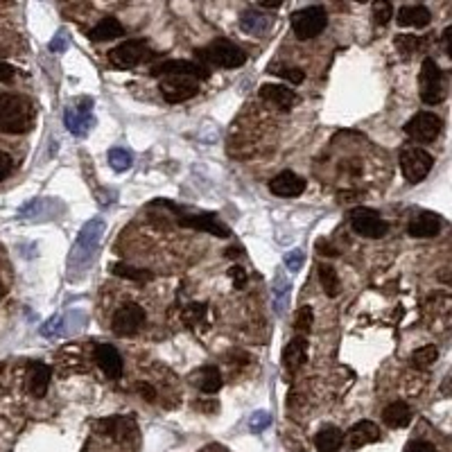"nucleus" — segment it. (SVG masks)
Here are the masks:
<instances>
[{"label":"nucleus","instance_id":"f257e3e1","mask_svg":"<svg viewBox=\"0 0 452 452\" xmlns=\"http://www.w3.org/2000/svg\"><path fill=\"white\" fill-rule=\"evenodd\" d=\"M34 107L16 93H0V132L25 134L34 127Z\"/></svg>","mask_w":452,"mask_h":452},{"label":"nucleus","instance_id":"f03ea898","mask_svg":"<svg viewBox=\"0 0 452 452\" xmlns=\"http://www.w3.org/2000/svg\"><path fill=\"white\" fill-rule=\"evenodd\" d=\"M104 233V222L102 217H93L90 222L84 224V228L79 231V235L75 240V247L70 251V269L82 271L90 260H93L95 251L100 247V238Z\"/></svg>","mask_w":452,"mask_h":452},{"label":"nucleus","instance_id":"7ed1b4c3","mask_svg":"<svg viewBox=\"0 0 452 452\" xmlns=\"http://www.w3.org/2000/svg\"><path fill=\"white\" fill-rule=\"evenodd\" d=\"M195 57L204 66H217V68H240L247 64V53L240 46L226 41V39H215L202 50H195Z\"/></svg>","mask_w":452,"mask_h":452},{"label":"nucleus","instance_id":"20e7f679","mask_svg":"<svg viewBox=\"0 0 452 452\" xmlns=\"http://www.w3.org/2000/svg\"><path fill=\"white\" fill-rule=\"evenodd\" d=\"M328 25V14L321 5L299 9L292 14V29L299 41H310V39L319 36Z\"/></svg>","mask_w":452,"mask_h":452},{"label":"nucleus","instance_id":"39448f33","mask_svg":"<svg viewBox=\"0 0 452 452\" xmlns=\"http://www.w3.org/2000/svg\"><path fill=\"white\" fill-rule=\"evenodd\" d=\"M420 100L425 104H439L446 95L444 88V73H441L439 64L434 59H423V66H420Z\"/></svg>","mask_w":452,"mask_h":452},{"label":"nucleus","instance_id":"423d86ee","mask_svg":"<svg viewBox=\"0 0 452 452\" xmlns=\"http://www.w3.org/2000/svg\"><path fill=\"white\" fill-rule=\"evenodd\" d=\"M158 90H160V95H163L165 102L179 104V102H186V100L195 97L199 93V79L186 77V75H165V77H160Z\"/></svg>","mask_w":452,"mask_h":452},{"label":"nucleus","instance_id":"0eeeda50","mask_svg":"<svg viewBox=\"0 0 452 452\" xmlns=\"http://www.w3.org/2000/svg\"><path fill=\"white\" fill-rule=\"evenodd\" d=\"M348 219H350V226H353V231L362 238L378 240V238L387 235V231H389V224L385 222V219L380 217L374 208H367V206L353 208V210H350Z\"/></svg>","mask_w":452,"mask_h":452},{"label":"nucleus","instance_id":"6e6552de","mask_svg":"<svg viewBox=\"0 0 452 452\" xmlns=\"http://www.w3.org/2000/svg\"><path fill=\"white\" fill-rule=\"evenodd\" d=\"M432 165H434V156L425 152V149L407 147V149H403V154H400V170H403V174L409 184L423 181L430 174Z\"/></svg>","mask_w":452,"mask_h":452},{"label":"nucleus","instance_id":"1a4fd4ad","mask_svg":"<svg viewBox=\"0 0 452 452\" xmlns=\"http://www.w3.org/2000/svg\"><path fill=\"white\" fill-rule=\"evenodd\" d=\"M147 57H152V50H149L145 39H129L109 53V62L118 68H134L143 64Z\"/></svg>","mask_w":452,"mask_h":452},{"label":"nucleus","instance_id":"9d476101","mask_svg":"<svg viewBox=\"0 0 452 452\" xmlns=\"http://www.w3.org/2000/svg\"><path fill=\"white\" fill-rule=\"evenodd\" d=\"M441 132H444V120L430 111L416 114L414 118H409L405 125V134L411 140H416V143H432V140L439 138Z\"/></svg>","mask_w":452,"mask_h":452},{"label":"nucleus","instance_id":"9b49d317","mask_svg":"<svg viewBox=\"0 0 452 452\" xmlns=\"http://www.w3.org/2000/svg\"><path fill=\"white\" fill-rule=\"evenodd\" d=\"M143 324H145V310L138 303H125L114 313L111 330L118 337H132L143 328Z\"/></svg>","mask_w":452,"mask_h":452},{"label":"nucleus","instance_id":"f8f14e48","mask_svg":"<svg viewBox=\"0 0 452 452\" xmlns=\"http://www.w3.org/2000/svg\"><path fill=\"white\" fill-rule=\"evenodd\" d=\"M149 73L158 79L165 75H186V77H195V79H208L210 68L199 62H188V59H167V62L156 64Z\"/></svg>","mask_w":452,"mask_h":452},{"label":"nucleus","instance_id":"ddd939ff","mask_svg":"<svg viewBox=\"0 0 452 452\" xmlns=\"http://www.w3.org/2000/svg\"><path fill=\"white\" fill-rule=\"evenodd\" d=\"M179 224L195 228V231H206L210 235L217 238H228L231 231L224 222H219V217L213 213H199V215H179Z\"/></svg>","mask_w":452,"mask_h":452},{"label":"nucleus","instance_id":"4468645a","mask_svg":"<svg viewBox=\"0 0 452 452\" xmlns=\"http://www.w3.org/2000/svg\"><path fill=\"white\" fill-rule=\"evenodd\" d=\"M269 190H271V195H276V197L292 199V197H299L306 190V181L287 170V172H280L269 181Z\"/></svg>","mask_w":452,"mask_h":452},{"label":"nucleus","instance_id":"2eb2a0df","mask_svg":"<svg viewBox=\"0 0 452 452\" xmlns=\"http://www.w3.org/2000/svg\"><path fill=\"white\" fill-rule=\"evenodd\" d=\"M90 109H93V100H90V97H82L75 109H66L64 123L75 136H84L86 134V129L90 125Z\"/></svg>","mask_w":452,"mask_h":452},{"label":"nucleus","instance_id":"dca6fc26","mask_svg":"<svg viewBox=\"0 0 452 452\" xmlns=\"http://www.w3.org/2000/svg\"><path fill=\"white\" fill-rule=\"evenodd\" d=\"M95 362L102 369V374L111 380H118L123 376V357H120L118 348L111 344H100L95 348Z\"/></svg>","mask_w":452,"mask_h":452},{"label":"nucleus","instance_id":"f3484780","mask_svg":"<svg viewBox=\"0 0 452 452\" xmlns=\"http://www.w3.org/2000/svg\"><path fill=\"white\" fill-rule=\"evenodd\" d=\"M380 437L383 434H380V427L374 423V420H359V423H355L348 430V434L344 439H346L348 448L357 450L367 444H376V441H380Z\"/></svg>","mask_w":452,"mask_h":452},{"label":"nucleus","instance_id":"a211bd4d","mask_svg":"<svg viewBox=\"0 0 452 452\" xmlns=\"http://www.w3.org/2000/svg\"><path fill=\"white\" fill-rule=\"evenodd\" d=\"M260 97L271 107L280 109V111H289L296 104L294 90H289V86H283V84H265L260 88Z\"/></svg>","mask_w":452,"mask_h":452},{"label":"nucleus","instance_id":"6ab92c4d","mask_svg":"<svg viewBox=\"0 0 452 452\" xmlns=\"http://www.w3.org/2000/svg\"><path fill=\"white\" fill-rule=\"evenodd\" d=\"M306 362H308V339L303 335H296L294 339L287 341V346L283 350V364L287 369V374H294Z\"/></svg>","mask_w":452,"mask_h":452},{"label":"nucleus","instance_id":"aec40b11","mask_svg":"<svg viewBox=\"0 0 452 452\" xmlns=\"http://www.w3.org/2000/svg\"><path fill=\"white\" fill-rule=\"evenodd\" d=\"M50 378H53V369L43 364V362H34V364L29 367V376H27L29 394H32L34 398H43L48 394Z\"/></svg>","mask_w":452,"mask_h":452},{"label":"nucleus","instance_id":"412c9836","mask_svg":"<svg viewBox=\"0 0 452 452\" xmlns=\"http://www.w3.org/2000/svg\"><path fill=\"white\" fill-rule=\"evenodd\" d=\"M407 231H409L411 238H434L441 231V217L423 210V213H418L414 219H411Z\"/></svg>","mask_w":452,"mask_h":452},{"label":"nucleus","instance_id":"4be33fe9","mask_svg":"<svg viewBox=\"0 0 452 452\" xmlns=\"http://www.w3.org/2000/svg\"><path fill=\"white\" fill-rule=\"evenodd\" d=\"M190 380L195 383V387H199V391H204V394H217L219 389H222V374H219V369L208 364V367H202L197 369Z\"/></svg>","mask_w":452,"mask_h":452},{"label":"nucleus","instance_id":"5701e85b","mask_svg":"<svg viewBox=\"0 0 452 452\" xmlns=\"http://www.w3.org/2000/svg\"><path fill=\"white\" fill-rule=\"evenodd\" d=\"M123 34H125L123 23H120L118 18H114V16H107L93 29H90L88 39L93 43H102V41H114V39H120Z\"/></svg>","mask_w":452,"mask_h":452},{"label":"nucleus","instance_id":"b1692460","mask_svg":"<svg viewBox=\"0 0 452 452\" xmlns=\"http://www.w3.org/2000/svg\"><path fill=\"white\" fill-rule=\"evenodd\" d=\"M398 25L403 27H427L432 21V14L430 9L423 5H409V7H400L398 9Z\"/></svg>","mask_w":452,"mask_h":452},{"label":"nucleus","instance_id":"393cba45","mask_svg":"<svg viewBox=\"0 0 452 452\" xmlns=\"http://www.w3.org/2000/svg\"><path fill=\"white\" fill-rule=\"evenodd\" d=\"M240 27H242V32H247V34L263 36L271 27V18L263 12H258V9H247V12H242V16H240Z\"/></svg>","mask_w":452,"mask_h":452},{"label":"nucleus","instance_id":"a878e982","mask_svg":"<svg viewBox=\"0 0 452 452\" xmlns=\"http://www.w3.org/2000/svg\"><path fill=\"white\" fill-rule=\"evenodd\" d=\"M383 420L387 427H394V430L407 427L411 420V409L407 403H403V400H394V403H389L383 409Z\"/></svg>","mask_w":452,"mask_h":452},{"label":"nucleus","instance_id":"bb28decb","mask_svg":"<svg viewBox=\"0 0 452 452\" xmlns=\"http://www.w3.org/2000/svg\"><path fill=\"white\" fill-rule=\"evenodd\" d=\"M315 446H317V452H337L341 446H344V432L339 427H324L315 437Z\"/></svg>","mask_w":452,"mask_h":452},{"label":"nucleus","instance_id":"cd10ccee","mask_svg":"<svg viewBox=\"0 0 452 452\" xmlns=\"http://www.w3.org/2000/svg\"><path fill=\"white\" fill-rule=\"evenodd\" d=\"M100 430L104 432V434L114 437L116 441H125L129 432H134V423L129 418H120V416H114V418H104L100 420Z\"/></svg>","mask_w":452,"mask_h":452},{"label":"nucleus","instance_id":"c85d7f7f","mask_svg":"<svg viewBox=\"0 0 452 452\" xmlns=\"http://www.w3.org/2000/svg\"><path fill=\"white\" fill-rule=\"evenodd\" d=\"M111 271H114V276H118V278L136 280V283H147V280L154 278L152 271H149V269H140V267L127 265V263H116V265H111Z\"/></svg>","mask_w":452,"mask_h":452},{"label":"nucleus","instance_id":"c756f323","mask_svg":"<svg viewBox=\"0 0 452 452\" xmlns=\"http://www.w3.org/2000/svg\"><path fill=\"white\" fill-rule=\"evenodd\" d=\"M319 280H321V285H324V292L330 296V299H335L339 294V287H341V280L337 276V271L326 265V263H321L319 265Z\"/></svg>","mask_w":452,"mask_h":452},{"label":"nucleus","instance_id":"7c9ffc66","mask_svg":"<svg viewBox=\"0 0 452 452\" xmlns=\"http://www.w3.org/2000/svg\"><path fill=\"white\" fill-rule=\"evenodd\" d=\"M437 359H439V348L434 344H427L423 348L414 350V355H411V364H414L416 369H430Z\"/></svg>","mask_w":452,"mask_h":452},{"label":"nucleus","instance_id":"2f4dec72","mask_svg":"<svg viewBox=\"0 0 452 452\" xmlns=\"http://www.w3.org/2000/svg\"><path fill=\"white\" fill-rule=\"evenodd\" d=\"M287 294H289V280L285 276H276L274 280V308H276V313L278 315H283L285 313V308H287Z\"/></svg>","mask_w":452,"mask_h":452},{"label":"nucleus","instance_id":"473e14b6","mask_svg":"<svg viewBox=\"0 0 452 452\" xmlns=\"http://www.w3.org/2000/svg\"><path fill=\"white\" fill-rule=\"evenodd\" d=\"M107 158H109V163H111V167L116 170V172H125V170H129V167H132V163H134L132 154H129L127 149H123V147L109 149Z\"/></svg>","mask_w":452,"mask_h":452},{"label":"nucleus","instance_id":"72a5a7b5","mask_svg":"<svg viewBox=\"0 0 452 452\" xmlns=\"http://www.w3.org/2000/svg\"><path fill=\"white\" fill-rule=\"evenodd\" d=\"M394 18V5L389 0H374V23L385 27Z\"/></svg>","mask_w":452,"mask_h":452},{"label":"nucleus","instance_id":"f704fd0d","mask_svg":"<svg viewBox=\"0 0 452 452\" xmlns=\"http://www.w3.org/2000/svg\"><path fill=\"white\" fill-rule=\"evenodd\" d=\"M206 303H190L186 308V313H184V321H186V326L190 328H199V324L204 321L206 317Z\"/></svg>","mask_w":452,"mask_h":452},{"label":"nucleus","instance_id":"c9c22d12","mask_svg":"<svg viewBox=\"0 0 452 452\" xmlns=\"http://www.w3.org/2000/svg\"><path fill=\"white\" fill-rule=\"evenodd\" d=\"M313 321H315V315L310 308H301L296 313V319H294V328L299 335H306L310 333V328H313Z\"/></svg>","mask_w":452,"mask_h":452},{"label":"nucleus","instance_id":"e433bc0d","mask_svg":"<svg viewBox=\"0 0 452 452\" xmlns=\"http://www.w3.org/2000/svg\"><path fill=\"white\" fill-rule=\"evenodd\" d=\"M420 41H423V39L411 36V34H400V36H396V48H398L403 55H411V53H416V50H418L420 46H423Z\"/></svg>","mask_w":452,"mask_h":452},{"label":"nucleus","instance_id":"4c0bfd02","mask_svg":"<svg viewBox=\"0 0 452 452\" xmlns=\"http://www.w3.org/2000/svg\"><path fill=\"white\" fill-rule=\"evenodd\" d=\"M276 75L283 77L289 84H303V79H306V73L301 68H280Z\"/></svg>","mask_w":452,"mask_h":452},{"label":"nucleus","instance_id":"58836bf2","mask_svg":"<svg viewBox=\"0 0 452 452\" xmlns=\"http://www.w3.org/2000/svg\"><path fill=\"white\" fill-rule=\"evenodd\" d=\"M249 425H251V432H263L265 427L271 425V416L267 414V411H254Z\"/></svg>","mask_w":452,"mask_h":452},{"label":"nucleus","instance_id":"ea45409f","mask_svg":"<svg viewBox=\"0 0 452 452\" xmlns=\"http://www.w3.org/2000/svg\"><path fill=\"white\" fill-rule=\"evenodd\" d=\"M285 267L289 271H299L301 267H303V251H289V254H285Z\"/></svg>","mask_w":452,"mask_h":452},{"label":"nucleus","instance_id":"a19ab883","mask_svg":"<svg viewBox=\"0 0 452 452\" xmlns=\"http://www.w3.org/2000/svg\"><path fill=\"white\" fill-rule=\"evenodd\" d=\"M228 276H231V280H233V285L238 287V289H242L245 285H247V271L242 269V267H231L228 269Z\"/></svg>","mask_w":452,"mask_h":452},{"label":"nucleus","instance_id":"79ce46f5","mask_svg":"<svg viewBox=\"0 0 452 452\" xmlns=\"http://www.w3.org/2000/svg\"><path fill=\"white\" fill-rule=\"evenodd\" d=\"M50 53H64V50L68 48V39H66V32L62 29V32H57V36L50 41Z\"/></svg>","mask_w":452,"mask_h":452},{"label":"nucleus","instance_id":"37998d69","mask_svg":"<svg viewBox=\"0 0 452 452\" xmlns=\"http://www.w3.org/2000/svg\"><path fill=\"white\" fill-rule=\"evenodd\" d=\"M12 167H14L12 156H9L7 152H0V181L9 177V172H12Z\"/></svg>","mask_w":452,"mask_h":452},{"label":"nucleus","instance_id":"c03bdc74","mask_svg":"<svg viewBox=\"0 0 452 452\" xmlns=\"http://www.w3.org/2000/svg\"><path fill=\"white\" fill-rule=\"evenodd\" d=\"M405 452H439L430 441H411V444L405 448Z\"/></svg>","mask_w":452,"mask_h":452},{"label":"nucleus","instance_id":"a18cd8bd","mask_svg":"<svg viewBox=\"0 0 452 452\" xmlns=\"http://www.w3.org/2000/svg\"><path fill=\"white\" fill-rule=\"evenodd\" d=\"M138 394L143 396L145 400H149V403H154V400H156V389L149 383H138Z\"/></svg>","mask_w":452,"mask_h":452},{"label":"nucleus","instance_id":"49530a36","mask_svg":"<svg viewBox=\"0 0 452 452\" xmlns=\"http://www.w3.org/2000/svg\"><path fill=\"white\" fill-rule=\"evenodd\" d=\"M14 77H16V68L12 64L0 62V82H12Z\"/></svg>","mask_w":452,"mask_h":452},{"label":"nucleus","instance_id":"de8ad7c7","mask_svg":"<svg viewBox=\"0 0 452 452\" xmlns=\"http://www.w3.org/2000/svg\"><path fill=\"white\" fill-rule=\"evenodd\" d=\"M258 5L265 7V9H278L280 5H283V0H258Z\"/></svg>","mask_w":452,"mask_h":452},{"label":"nucleus","instance_id":"09e8293b","mask_svg":"<svg viewBox=\"0 0 452 452\" xmlns=\"http://www.w3.org/2000/svg\"><path fill=\"white\" fill-rule=\"evenodd\" d=\"M3 294H5V285L0 283V299H3Z\"/></svg>","mask_w":452,"mask_h":452},{"label":"nucleus","instance_id":"8fccbe9b","mask_svg":"<svg viewBox=\"0 0 452 452\" xmlns=\"http://www.w3.org/2000/svg\"><path fill=\"white\" fill-rule=\"evenodd\" d=\"M357 3H369V0H357Z\"/></svg>","mask_w":452,"mask_h":452}]
</instances>
